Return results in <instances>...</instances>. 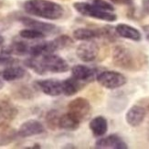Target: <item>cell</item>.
I'll use <instances>...</instances> for the list:
<instances>
[{
	"label": "cell",
	"mask_w": 149,
	"mask_h": 149,
	"mask_svg": "<svg viewBox=\"0 0 149 149\" xmlns=\"http://www.w3.org/2000/svg\"><path fill=\"white\" fill-rule=\"evenodd\" d=\"M23 6L28 14L49 20H57L64 15L62 6L49 0H28Z\"/></svg>",
	"instance_id": "obj_1"
},
{
	"label": "cell",
	"mask_w": 149,
	"mask_h": 149,
	"mask_svg": "<svg viewBox=\"0 0 149 149\" xmlns=\"http://www.w3.org/2000/svg\"><path fill=\"white\" fill-rule=\"evenodd\" d=\"M140 57L127 47L118 45L113 51V62L115 66L126 70H137L140 66Z\"/></svg>",
	"instance_id": "obj_2"
},
{
	"label": "cell",
	"mask_w": 149,
	"mask_h": 149,
	"mask_svg": "<svg viewBox=\"0 0 149 149\" xmlns=\"http://www.w3.org/2000/svg\"><path fill=\"white\" fill-rule=\"evenodd\" d=\"M73 8L81 15L89 17L101 19V20L109 22L114 21L117 18L116 15L113 14V12L102 10L99 8L98 6H96L94 4H90L85 2H76L73 4Z\"/></svg>",
	"instance_id": "obj_3"
},
{
	"label": "cell",
	"mask_w": 149,
	"mask_h": 149,
	"mask_svg": "<svg viewBox=\"0 0 149 149\" xmlns=\"http://www.w3.org/2000/svg\"><path fill=\"white\" fill-rule=\"evenodd\" d=\"M92 106L89 101L82 97H77L74 100L70 101L68 104V113L81 123L89 120L92 115Z\"/></svg>",
	"instance_id": "obj_4"
},
{
	"label": "cell",
	"mask_w": 149,
	"mask_h": 149,
	"mask_svg": "<svg viewBox=\"0 0 149 149\" xmlns=\"http://www.w3.org/2000/svg\"><path fill=\"white\" fill-rule=\"evenodd\" d=\"M38 58H40L41 66L45 73L48 72L53 73L66 72L70 69L69 64L65 60L58 55H54L53 53L43 55Z\"/></svg>",
	"instance_id": "obj_5"
},
{
	"label": "cell",
	"mask_w": 149,
	"mask_h": 149,
	"mask_svg": "<svg viewBox=\"0 0 149 149\" xmlns=\"http://www.w3.org/2000/svg\"><path fill=\"white\" fill-rule=\"evenodd\" d=\"M97 81L102 87L109 90L118 89L126 83L125 75L114 70H105L97 76Z\"/></svg>",
	"instance_id": "obj_6"
},
{
	"label": "cell",
	"mask_w": 149,
	"mask_h": 149,
	"mask_svg": "<svg viewBox=\"0 0 149 149\" xmlns=\"http://www.w3.org/2000/svg\"><path fill=\"white\" fill-rule=\"evenodd\" d=\"M99 50V47L96 42L88 40L78 46L76 49V55L81 61L92 62L98 57Z\"/></svg>",
	"instance_id": "obj_7"
},
{
	"label": "cell",
	"mask_w": 149,
	"mask_h": 149,
	"mask_svg": "<svg viewBox=\"0 0 149 149\" xmlns=\"http://www.w3.org/2000/svg\"><path fill=\"white\" fill-rule=\"evenodd\" d=\"M25 27L29 29H33L36 30H38L44 33L45 35L47 34H57L60 32V29L57 27L56 25L50 24V23H46L42 21H38L36 19L30 18L28 17H21L18 19Z\"/></svg>",
	"instance_id": "obj_8"
},
{
	"label": "cell",
	"mask_w": 149,
	"mask_h": 149,
	"mask_svg": "<svg viewBox=\"0 0 149 149\" xmlns=\"http://www.w3.org/2000/svg\"><path fill=\"white\" fill-rule=\"evenodd\" d=\"M45 128L43 125L38 120H28L24 122L20 125L19 129L17 130V134L19 137H29V136H34V135L41 134L44 133Z\"/></svg>",
	"instance_id": "obj_9"
},
{
	"label": "cell",
	"mask_w": 149,
	"mask_h": 149,
	"mask_svg": "<svg viewBox=\"0 0 149 149\" xmlns=\"http://www.w3.org/2000/svg\"><path fill=\"white\" fill-rule=\"evenodd\" d=\"M36 83L41 92L46 95L56 97L62 93V81L55 79H47L38 81Z\"/></svg>",
	"instance_id": "obj_10"
},
{
	"label": "cell",
	"mask_w": 149,
	"mask_h": 149,
	"mask_svg": "<svg viewBox=\"0 0 149 149\" xmlns=\"http://www.w3.org/2000/svg\"><path fill=\"white\" fill-rule=\"evenodd\" d=\"M95 148L98 149H126L125 142L116 134H110L96 141Z\"/></svg>",
	"instance_id": "obj_11"
},
{
	"label": "cell",
	"mask_w": 149,
	"mask_h": 149,
	"mask_svg": "<svg viewBox=\"0 0 149 149\" xmlns=\"http://www.w3.org/2000/svg\"><path fill=\"white\" fill-rule=\"evenodd\" d=\"M146 115V109L140 105H134L128 110L125 114L127 124L132 127H137L144 122Z\"/></svg>",
	"instance_id": "obj_12"
},
{
	"label": "cell",
	"mask_w": 149,
	"mask_h": 149,
	"mask_svg": "<svg viewBox=\"0 0 149 149\" xmlns=\"http://www.w3.org/2000/svg\"><path fill=\"white\" fill-rule=\"evenodd\" d=\"M17 113V111L14 105L8 101L0 100V128L14 120Z\"/></svg>",
	"instance_id": "obj_13"
},
{
	"label": "cell",
	"mask_w": 149,
	"mask_h": 149,
	"mask_svg": "<svg viewBox=\"0 0 149 149\" xmlns=\"http://www.w3.org/2000/svg\"><path fill=\"white\" fill-rule=\"evenodd\" d=\"M106 29H93L87 28H80L73 31V38L77 40L88 41L96 38L105 37Z\"/></svg>",
	"instance_id": "obj_14"
},
{
	"label": "cell",
	"mask_w": 149,
	"mask_h": 149,
	"mask_svg": "<svg viewBox=\"0 0 149 149\" xmlns=\"http://www.w3.org/2000/svg\"><path fill=\"white\" fill-rule=\"evenodd\" d=\"M96 74V70L86 65H75L72 69V76L81 82L92 81Z\"/></svg>",
	"instance_id": "obj_15"
},
{
	"label": "cell",
	"mask_w": 149,
	"mask_h": 149,
	"mask_svg": "<svg viewBox=\"0 0 149 149\" xmlns=\"http://www.w3.org/2000/svg\"><path fill=\"white\" fill-rule=\"evenodd\" d=\"M115 32L120 37L134 41H139L142 38L139 30L127 24H118L115 27Z\"/></svg>",
	"instance_id": "obj_16"
},
{
	"label": "cell",
	"mask_w": 149,
	"mask_h": 149,
	"mask_svg": "<svg viewBox=\"0 0 149 149\" xmlns=\"http://www.w3.org/2000/svg\"><path fill=\"white\" fill-rule=\"evenodd\" d=\"M30 46L25 41H15L6 48L3 49L1 53L5 55H27L29 54Z\"/></svg>",
	"instance_id": "obj_17"
},
{
	"label": "cell",
	"mask_w": 149,
	"mask_h": 149,
	"mask_svg": "<svg viewBox=\"0 0 149 149\" xmlns=\"http://www.w3.org/2000/svg\"><path fill=\"white\" fill-rule=\"evenodd\" d=\"M89 127L91 131L95 136H102L103 134H105L108 130V123L107 120L103 117V116H96L91 120Z\"/></svg>",
	"instance_id": "obj_18"
},
{
	"label": "cell",
	"mask_w": 149,
	"mask_h": 149,
	"mask_svg": "<svg viewBox=\"0 0 149 149\" xmlns=\"http://www.w3.org/2000/svg\"><path fill=\"white\" fill-rule=\"evenodd\" d=\"M26 75V70L19 66H9L0 72V76L6 81H14L20 80Z\"/></svg>",
	"instance_id": "obj_19"
},
{
	"label": "cell",
	"mask_w": 149,
	"mask_h": 149,
	"mask_svg": "<svg viewBox=\"0 0 149 149\" xmlns=\"http://www.w3.org/2000/svg\"><path fill=\"white\" fill-rule=\"evenodd\" d=\"M83 87V82L76 80L72 76L62 81V93L66 96H72Z\"/></svg>",
	"instance_id": "obj_20"
},
{
	"label": "cell",
	"mask_w": 149,
	"mask_h": 149,
	"mask_svg": "<svg viewBox=\"0 0 149 149\" xmlns=\"http://www.w3.org/2000/svg\"><path fill=\"white\" fill-rule=\"evenodd\" d=\"M81 122L78 121L74 116L67 113L60 116L59 119V128L68 131H75L79 128Z\"/></svg>",
	"instance_id": "obj_21"
},
{
	"label": "cell",
	"mask_w": 149,
	"mask_h": 149,
	"mask_svg": "<svg viewBox=\"0 0 149 149\" xmlns=\"http://www.w3.org/2000/svg\"><path fill=\"white\" fill-rule=\"evenodd\" d=\"M52 41H53L56 51L60 50V49H66L70 46H72V45L73 44V40L70 37H69L68 35L59 36L56 38H54Z\"/></svg>",
	"instance_id": "obj_22"
},
{
	"label": "cell",
	"mask_w": 149,
	"mask_h": 149,
	"mask_svg": "<svg viewBox=\"0 0 149 149\" xmlns=\"http://www.w3.org/2000/svg\"><path fill=\"white\" fill-rule=\"evenodd\" d=\"M19 36L26 40H40L46 37L44 33L42 32L33 29H22L19 32Z\"/></svg>",
	"instance_id": "obj_23"
},
{
	"label": "cell",
	"mask_w": 149,
	"mask_h": 149,
	"mask_svg": "<svg viewBox=\"0 0 149 149\" xmlns=\"http://www.w3.org/2000/svg\"><path fill=\"white\" fill-rule=\"evenodd\" d=\"M59 113L55 110H51L47 113L46 116V122L47 125L51 130H55L57 127H59V119H60Z\"/></svg>",
	"instance_id": "obj_24"
},
{
	"label": "cell",
	"mask_w": 149,
	"mask_h": 149,
	"mask_svg": "<svg viewBox=\"0 0 149 149\" xmlns=\"http://www.w3.org/2000/svg\"><path fill=\"white\" fill-rule=\"evenodd\" d=\"M17 136H18L17 132L15 130H4L0 134V146H4L6 144L11 143L12 141H14Z\"/></svg>",
	"instance_id": "obj_25"
},
{
	"label": "cell",
	"mask_w": 149,
	"mask_h": 149,
	"mask_svg": "<svg viewBox=\"0 0 149 149\" xmlns=\"http://www.w3.org/2000/svg\"><path fill=\"white\" fill-rule=\"evenodd\" d=\"M17 97H20L23 99H29L33 95V92L28 86H22L20 89H18L16 93Z\"/></svg>",
	"instance_id": "obj_26"
},
{
	"label": "cell",
	"mask_w": 149,
	"mask_h": 149,
	"mask_svg": "<svg viewBox=\"0 0 149 149\" xmlns=\"http://www.w3.org/2000/svg\"><path fill=\"white\" fill-rule=\"evenodd\" d=\"M93 4H94L96 6H98L99 8L102 9V10L110 11V12H113V11L114 10V8H113V6L111 4H110V3L104 1V0H94Z\"/></svg>",
	"instance_id": "obj_27"
},
{
	"label": "cell",
	"mask_w": 149,
	"mask_h": 149,
	"mask_svg": "<svg viewBox=\"0 0 149 149\" xmlns=\"http://www.w3.org/2000/svg\"><path fill=\"white\" fill-rule=\"evenodd\" d=\"M16 62V60L8 55L0 53V66H8L13 65Z\"/></svg>",
	"instance_id": "obj_28"
},
{
	"label": "cell",
	"mask_w": 149,
	"mask_h": 149,
	"mask_svg": "<svg viewBox=\"0 0 149 149\" xmlns=\"http://www.w3.org/2000/svg\"><path fill=\"white\" fill-rule=\"evenodd\" d=\"M142 6L144 11L149 15V0H142Z\"/></svg>",
	"instance_id": "obj_29"
},
{
	"label": "cell",
	"mask_w": 149,
	"mask_h": 149,
	"mask_svg": "<svg viewBox=\"0 0 149 149\" xmlns=\"http://www.w3.org/2000/svg\"><path fill=\"white\" fill-rule=\"evenodd\" d=\"M111 2L114 3V4H126L129 5L131 4L133 0H110Z\"/></svg>",
	"instance_id": "obj_30"
},
{
	"label": "cell",
	"mask_w": 149,
	"mask_h": 149,
	"mask_svg": "<svg viewBox=\"0 0 149 149\" xmlns=\"http://www.w3.org/2000/svg\"><path fill=\"white\" fill-rule=\"evenodd\" d=\"M143 30H144V33L146 36V38L147 40V41L149 42V25H146L143 27Z\"/></svg>",
	"instance_id": "obj_31"
},
{
	"label": "cell",
	"mask_w": 149,
	"mask_h": 149,
	"mask_svg": "<svg viewBox=\"0 0 149 149\" xmlns=\"http://www.w3.org/2000/svg\"><path fill=\"white\" fill-rule=\"evenodd\" d=\"M3 87H4V82L1 79H0V91L3 89Z\"/></svg>",
	"instance_id": "obj_32"
},
{
	"label": "cell",
	"mask_w": 149,
	"mask_h": 149,
	"mask_svg": "<svg viewBox=\"0 0 149 149\" xmlns=\"http://www.w3.org/2000/svg\"><path fill=\"white\" fill-rule=\"evenodd\" d=\"M3 43H4V38L2 36H0V46L3 45Z\"/></svg>",
	"instance_id": "obj_33"
}]
</instances>
